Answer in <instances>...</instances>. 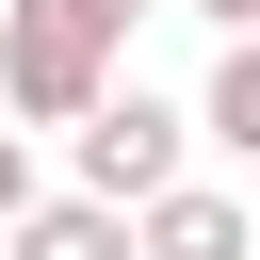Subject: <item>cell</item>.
I'll return each instance as SVG.
<instances>
[{
    "label": "cell",
    "instance_id": "obj_2",
    "mask_svg": "<svg viewBox=\"0 0 260 260\" xmlns=\"http://www.w3.org/2000/svg\"><path fill=\"white\" fill-rule=\"evenodd\" d=\"M65 146H81V195H98V211H146V195L179 179L195 114H179V98H146V81H114V98H98V114L65 130Z\"/></svg>",
    "mask_w": 260,
    "mask_h": 260
},
{
    "label": "cell",
    "instance_id": "obj_7",
    "mask_svg": "<svg viewBox=\"0 0 260 260\" xmlns=\"http://www.w3.org/2000/svg\"><path fill=\"white\" fill-rule=\"evenodd\" d=\"M179 16H211V32H260V0H179Z\"/></svg>",
    "mask_w": 260,
    "mask_h": 260
},
{
    "label": "cell",
    "instance_id": "obj_8",
    "mask_svg": "<svg viewBox=\"0 0 260 260\" xmlns=\"http://www.w3.org/2000/svg\"><path fill=\"white\" fill-rule=\"evenodd\" d=\"M98 16H146V0H98Z\"/></svg>",
    "mask_w": 260,
    "mask_h": 260
},
{
    "label": "cell",
    "instance_id": "obj_3",
    "mask_svg": "<svg viewBox=\"0 0 260 260\" xmlns=\"http://www.w3.org/2000/svg\"><path fill=\"white\" fill-rule=\"evenodd\" d=\"M130 260H260V195H228V179H162V195L130 211Z\"/></svg>",
    "mask_w": 260,
    "mask_h": 260
},
{
    "label": "cell",
    "instance_id": "obj_6",
    "mask_svg": "<svg viewBox=\"0 0 260 260\" xmlns=\"http://www.w3.org/2000/svg\"><path fill=\"white\" fill-rule=\"evenodd\" d=\"M32 211V130H0V228Z\"/></svg>",
    "mask_w": 260,
    "mask_h": 260
},
{
    "label": "cell",
    "instance_id": "obj_4",
    "mask_svg": "<svg viewBox=\"0 0 260 260\" xmlns=\"http://www.w3.org/2000/svg\"><path fill=\"white\" fill-rule=\"evenodd\" d=\"M0 260H130V211H98V195H32V211L0 228Z\"/></svg>",
    "mask_w": 260,
    "mask_h": 260
},
{
    "label": "cell",
    "instance_id": "obj_5",
    "mask_svg": "<svg viewBox=\"0 0 260 260\" xmlns=\"http://www.w3.org/2000/svg\"><path fill=\"white\" fill-rule=\"evenodd\" d=\"M195 146H228V162H260V32H228V65H211V98H195Z\"/></svg>",
    "mask_w": 260,
    "mask_h": 260
},
{
    "label": "cell",
    "instance_id": "obj_1",
    "mask_svg": "<svg viewBox=\"0 0 260 260\" xmlns=\"http://www.w3.org/2000/svg\"><path fill=\"white\" fill-rule=\"evenodd\" d=\"M114 49H130V16H98V0H0V114L81 130L114 98Z\"/></svg>",
    "mask_w": 260,
    "mask_h": 260
}]
</instances>
